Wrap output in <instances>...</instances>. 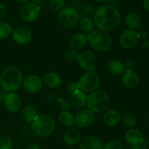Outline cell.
<instances>
[{"instance_id": "10", "label": "cell", "mask_w": 149, "mask_h": 149, "mask_svg": "<svg viewBox=\"0 0 149 149\" xmlns=\"http://www.w3.org/2000/svg\"><path fill=\"white\" fill-rule=\"evenodd\" d=\"M139 33L134 30L128 29L121 34L119 42L121 46L126 49H131L135 47L139 42Z\"/></svg>"}, {"instance_id": "29", "label": "cell", "mask_w": 149, "mask_h": 149, "mask_svg": "<svg viewBox=\"0 0 149 149\" xmlns=\"http://www.w3.org/2000/svg\"><path fill=\"white\" fill-rule=\"evenodd\" d=\"M122 121L123 125L127 127H134L138 124L137 119L132 114H125L122 116Z\"/></svg>"}, {"instance_id": "41", "label": "cell", "mask_w": 149, "mask_h": 149, "mask_svg": "<svg viewBox=\"0 0 149 149\" xmlns=\"http://www.w3.org/2000/svg\"><path fill=\"white\" fill-rule=\"evenodd\" d=\"M143 7L146 10L149 12V0H143Z\"/></svg>"}, {"instance_id": "40", "label": "cell", "mask_w": 149, "mask_h": 149, "mask_svg": "<svg viewBox=\"0 0 149 149\" xmlns=\"http://www.w3.org/2000/svg\"><path fill=\"white\" fill-rule=\"evenodd\" d=\"M26 149H40V146L37 143H31L28 146Z\"/></svg>"}, {"instance_id": "20", "label": "cell", "mask_w": 149, "mask_h": 149, "mask_svg": "<svg viewBox=\"0 0 149 149\" xmlns=\"http://www.w3.org/2000/svg\"><path fill=\"white\" fill-rule=\"evenodd\" d=\"M120 112L116 109H111L104 113L103 117V122L108 127H114L121 121Z\"/></svg>"}, {"instance_id": "34", "label": "cell", "mask_w": 149, "mask_h": 149, "mask_svg": "<svg viewBox=\"0 0 149 149\" xmlns=\"http://www.w3.org/2000/svg\"><path fill=\"white\" fill-rule=\"evenodd\" d=\"M77 55L78 53L77 52V51L73 50V49H69V50H67L65 53V58H66L67 61H76L77 58Z\"/></svg>"}, {"instance_id": "43", "label": "cell", "mask_w": 149, "mask_h": 149, "mask_svg": "<svg viewBox=\"0 0 149 149\" xmlns=\"http://www.w3.org/2000/svg\"><path fill=\"white\" fill-rule=\"evenodd\" d=\"M32 1H33V2L35 3V4H40V3L43 2L45 0H32Z\"/></svg>"}, {"instance_id": "1", "label": "cell", "mask_w": 149, "mask_h": 149, "mask_svg": "<svg viewBox=\"0 0 149 149\" xmlns=\"http://www.w3.org/2000/svg\"><path fill=\"white\" fill-rule=\"evenodd\" d=\"M121 14L117 8L112 5H103L96 10L94 21L99 29L109 31L116 29L121 21Z\"/></svg>"}, {"instance_id": "31", "label": "cell", "mask_w": 149, "mask_h": 149, "mask_svg": "<svg viewBox=\"0 0 149 149\" xmlns=\"http://www.w3.org/2000/svg\"><path fill=\"white\" fill-rule=\"evenodd\" d=\"M13 146L11 138L7 136L0 137V149H12Z\"/></svg>"}, {"instance_id": "11", "label": "cell", "mask_w": 149, "mask_h": 149, "mask_svg": "<svg viewBox=\"0 0 149 149\" xmlns=\"http://www.w3.org/2000/svg\"><path fill=\"white\" fill-rule=\"evenodd\" d=\"M94 121L95 113L88 109L79 111L75 116V125L81 129L90 127Z\"/></svg>"}, {"instance_id": "35", "label": "cell", "mask_w": 149, "mask_h": 149, "mask_svg": "<svg viewBox=\"0 0 149 149\" xmlns=\"http://www.w3.org/2000/svg\"><path fill=\"white\" fill-rule=\"evenodd\" d=\"M57 101L59 103V104L61 105V107L63 108V109H64V111H68L71 109V104L68 103L67 100H65L64 98H58L57 100Z\"/></svg>"}, {"instance_id": "25", "label": "cell", "mask_w": 149, "mask_h": 149, "mask_svg": "<svg viewBox=\"0 0 149 149\" xmlns=\"http://www.w3.org/2000/svg\"><path fill=\"white\" fill-rule=\"evenodd\" d=\"M22 115L26 120V123L31 124L33 119L38 116V111L36 108L31 105H26L22 110Z\"/></svg>"}, {"instance_id": "8", "label": "cell", "mask_w": 149, "mask_h": 149, "mask_svg": "<svg viewBox=\"0 0 149 149\" xmlns=\"http://www.w3.org/2000/svg\"><path fill=\"white\" fill-rule=\"evenodd\" d=\"M79 20V15L75 9L66 7L60 11L58 15V21L62 27L70 29L77 25Z\"/></svg>"}, {"instance_id": "26", "label": "cell", "mask_w": 149, "mask_h": 149, "mask_svg": "<svg viewBox=\"0 0 149 149\" xmlns=\"http://www.w3.org/2000/svg\"><path fill=\"white\" fill-rule=\"evenodd\" d=\"M59 121L64 127H71L75 124V118L74 115L68 111H62L59 113Z\"/></svg>"}, {"instance_id": "19", "label": "cell", "mask_w": 149, "mask_h": 149, "mask_svg": "<svg viewBox=\"0 0 149 149\" xmlns=\"http://www.w3.org/2000/svg\"><path fill=\"white\" fill-rule=\"evenodd\" d=\"M88 42L87 35L84 33H77L73 35L69 40V46L73 50H79Z\"/></svg>"}, {"instance_id": "18", "label": "cell", "mask_w": 149, "mask_h": 149, "mask_svg": "<svg viewBox=\"0 0 149 149\" xmlns=\"http://www.w3.org/2000/svg\"><path fill=\"white\" fill-rule=\"evenodd\" d=\"M122 81L124 85L129 89H134L140 84V78L138 74L131 70H126L122 76Z\"/></svg>"}, {"instance_id": "16", "label": "cell", "mask_w": 149, "mask_h": 149, "mask_svg": "<svg viewBox=\"0 0 149 149\" xmlns=\"http://www.w3.org/2000/svg\"><path fill=\"white\" fill-rule=\"evenodd\" d=\"M103 143L100 138L95 135H87L81 138L79 142L81 149H103Z\"/></svg>"}, {"instance_id": "9", "label": "cell", "mask_w": 149, "mask_h": 149, "mask_svg": "<svg viewBox=\"0 0 149 149\" xmlns=\"http://www.w3.org/2000/svg\"><path fill=\"white\" fill-rule=\"evenodd\" d=\"M40 13V7L33 2L23 4L20 10V16L22 20L27 23H32L37 19Z\"/></svg>"}, {"instance_id": "44", "label": "cell", "mask_w": 149, "mask_h": 149, "mask_svg": "<svg viewBox=\"0 0 149 149\" xmlns=\"http://www.w3.org/2000/svg\"><path fill=\"white\" fill-rule=\"evenodd\" d=\"M17 1H18L19 3H20V4H26V3H28V1H29V0H17Z\"/></svg>"}, {"instance_id": "42", "label": "cell", "mask_w": 149, "mask_h": 149, "mask_svg": "<svg viewBox=\"0 0 149 149\" xmlns=\"http://www.w3.org/2000/svg\"><path fill=\"white\" fill-rule=\"evenodd\" d=\"M130 149H148L146 146L143 145H139V146H132Z\"/></svg>"}, {"instance_id": "27", "label": "cell", "mask_w": 149, "mask_h": 149, "mask_svg": "<svg viewBox=\"0 0 149 149\" xmlns=\"http://www.w3.org/2000/svg\"><path fill=\"white\" fill-rule=\"evenodd\" d=\"M79 26L84 33H90L95 30V23L90 17H82L80 20Z\"/></svg>"}, {"instance_id": "45", "label": "cell", "mask_w": 149, "mask_h": 149, "mask_svg": "<svg viewBox=\"0 0 149 149\" xmlns=\"http://www.w3.org/2000/svg\"><path fill=\"white\" fill-rule=\"evenodd\" d=\"M95 2L97 3H99V4H101V3H104L106 2V1H107L108 0H94Z\"/></svg>"}, {"instance_id": "2", "label": "cell", "mask_w": 149, "mask_h": 149, "mask_svg": "<svg viewBox=\"0 0 149 149\" xmlns=\"http://www.w3.org/2000/svg\"><path fill=\"white\" fill-rule=\"evenodd\" d=\"M23 74L16 66L7 67L0 74V84L7 93L18 90L23 85Z\"/></svg>"}, {"instance_id": "5", "label": "cell", "mask_w": 149, "mask_h": 149, "mask_svg": "<svg viewBox=\"0 0 149 149\" xmlns=\"http://www.w3.org/2000/svg\"><path fill=\"white\" fill-rule=\"evenodd\" d=\"M109 103L110 99L104 91L95 90L87 96L86 104L93 113H101L109 108Z\"/></svg>"}, {"instance_id": "15", "label": "cell", "mask_w": 149, "mask_h": 149, "mask_svg": "<svg viewBox=\"0 0 149 149\" xmlns=\"http://www.w3.org/2000/svg\"><path fill=\"white\" fill-rule=\"evenodd\" d=\"M81 139V132L77 128H68L64 132L63 135V141L66 145L69 146H74L79 144Z\"/></svg>"}, {"instance_id": "30", "label": "cell", "mask_w": 149, "mask_h": 149, "mask_svg": "<svg viewBox=\"0 0 149 149\" xmlns=\"http://www.w3.org/2000/svg\"><path fill=\"white\" fill-rule=\"evenodd\" d=\"M65 6L64 0H49L48 7L50 10L53 12L61 11Z\"/></svg>"}, {"instance_id": "39", "label": "cell", "mask_w": 149, "mask_h": 149, "mask_svg": "<svg viewBox=\"0 0 149 149\" xmlns=\"http://www.w3.org/2000/svg\"><path fill=\"white\" fill-rule=\"evenodd\" d=\"M7 94V93L4 90H0V103H4Z\"/></svg>"}, {"instance_id": "38", "label": "cell", "mask_w": 149, "mask_h": 149, "mask_svg": "<svg viewBox=\"0 0 149 149\" xmlns=\"http://www.w3.org/2000/svg\"><path fill=\"white\" fill-rule=\"evenodd\" d=\"M6 13V7L0 1V18L3 17Z\"/></svg>"}, {"instance_id": "13", "label": "cell", "mask_w": 149, "mask_h": 149, "mask_svg": "<svg viewBox=\"0 0 149 149\" xmlns=\"http://www.w3.org/2000/svg\"><path fill=\"white\" fill-rule=\"evenodd\" d=\"M13 38L16 43L21 45L29 44L32 39L31 31L26 26H17L13 30Z\"/></svg>"}, {"instance_id": "21", "label": "cell", "mask_w": 149, "mask_h": 149, "mask_svg": "<svg viewBox=\"0 0 149 149\" xmlns=\"http://www.w3.org/2000/svg\"><path fill=\"white\" fill-rule=\"evenodd\" d=\"M42 81L49 88L55 89L60 87L62 82V79L58 73L51 71V72L47 73L44 76Z\"/></svg>"}, {"instance_id": "32", "label": "cell", "mask_w": 149, "mask_h": 149, "mask_svg": "<svg viewBox=\"0 0 149 149\" xmlns=\"http://www.w3.org/2000/svg\"><path fill=\"white\" fill-rule=\"evenodd\" d=\"M122 143L119 141H111L106 143L103 149H122Z\"/></svg>"}, {"instance_id": "6", "label": "cell", "mask_w": 149, "mask_h": 149, "mask_svg": "<svg viewBox=\"0 0 149 149\" xmlns=\"http://www.w3.org/2000/svg\"><path fill=\"white\" fill-rule=\"evenodd\" d=\"M100 77L95 71L86 72L80 77L77 84L79 90L84 93H93L97 90L100 85Z\"/></svg>"}, {"instance_id": "37", "label": "cell", "mask_w": 149, "mask_h": 149, "mask_svg": "<svg viewBox=\"0 0 149 149\" xmlns=\"http://www.w3.org/2000/svg\"><path fill=\"white\" fill-rule=\"evenodd\" d=\"M77 90H79L77 82H70L67 86V91L69 93H73Z\"/></svg>"}, {"instance_id": "28", "label": "cell", "mask_w": 149, "mask_h": 149, "mask_svg": "<svg viewBox=\"0 0 149 149\" xmlns=\"http://www.w3.org/2000/svg\"><path fill=\"white\" fill-rule=\"evenodd\" d=\"M13 32V28L10 23L0 22V39H4L10 37Z\"/></svg>"}, {"instance_id": "14", "label": "cell", "mask_w": 149, "mask_h": 149, "mask_svg": "<svg viewBox=\"0 0 149 149\" xmlns=\"http://www.w3.org/2000/svg\"><path fill=\"white\" fill-rule=\"evenodd\" d=\"M4 106L9 112L16 113L21 109V100L15 93H7L4 101Z\"/></svg>"}, {"instance_id": "7", "label": "cell", "mask_w": 149, "mask_h": 149, "mask_svg": "<svg viewBox=\"0 0 149 149\" xmlns=\"http://www.w3.org/2000/svg\"><path fill=\"white\" fill-rule=\"evenodd\" d=\"M77 61L80 68L87 72L94 71L98 66V59L91 51H83L79 53Z\"/></svg>"}, {"instance_id": "4", "label": "cell", "mask_w": 149, "mask_h": 149, "mask_svg": "<svg viewBox=\"0 0 149 149\" xmlns=\"http://www.w3.org/2000/svg\"><path fill=\"white\" fill-rule=\"evenodd\" d=\"M90 46L99 52H106L111 49L113 44L111 36L106 31L94 30L87 35Z\"/></svg>"}, {"instance_id": "33", "label": "cell", "mask_w": 149, "mask_h": 149, "mask_svg": "<svg viewBox=\"0 0 149 149\" xmlns=\"http://www.w3.org/2000/svg\"><path fill=\"white\" fill-rule=\"evenodd\" d=\"M81 10H82V12L84 14L88 15H95L96 10H97L95 7V6L93 5L92 4H90V3H86V4H83Z\"/></svg>"}, {"instance_id": "17", "label": "cell", "mask_w": 149, "mask_h": 149, "mask_svg": "<svg viewBox=\"0 0 149 149\" xmlns=\"http://www.w3.org/2000/svg\"><path fill=\"white\" fill-rule=\"evenodd\" d=\"M125 140L130 145L135 146L142 145L145 143V138L143 135L140 130L137 129H130L125 134Z\"/></svg>"}, {"instance_id": "24", "label": "cell", "mask_w": 149, "mask_h": 149, "mask_svg": "<svg viewBox=\"0 0 149 149\" xmlns=\"http://www.w3.org/2000/svg\"><path fill=\"white\" fill-rule=\"evenodd\" d=\"M107 67L109 72L114 76L122 75L126 71L124 63L119 60H113L110 61L108 63Z\"/></svg>"}, {"instance_id": "22", "label": "cell", "mask_w": 149, "mask_h": 149, "mask_svg": "<svg viewBox=\"0 0 149 149\" xmlns=\"http://www.w3.org/2000/svg\"><path fill=\"white\" fill-rule=\"evenodd\" d=\"M87 96L86 93L80 90H77L71 93V104L76 109L83 108L87 103Z\"/></svg>"}, {"instance_id": "36", "label": "cell", "mask_w": 149, "mask_h": 149, "mask_svg": "<svg viewBox=\"0 0 149 149\" xmlns=\"http://www.w3.org/2000/svg\"><path fill=\"white\" fill-rule=\"evenodd\" d=\"M124 64H125V69L133 71V68L135 67V62L132 58H127Z\"/></svg>"}, {"instance_id": "3", "label": "cell", "mask_w": 149, "mask_h": 149, "mask_svg": "<svg viewBox=\"0 0 149 149\" xmlns=\"http://www.w3.org/2000/svg\"><path fill=\"white\" fill-rule=\"evenodd\" d=\"M31 125L33 132L41 138L50 136L55 130V120L47 114L36 116Z\"/></svg>"}, {"instance_id": "23", "label": "cell", "mask_w": 149, "mask_h": 149, "mask_svg": "<svg viewBox=\"0 0 149 149\" xmlns=\"http://www.w3.org/2000/svg\"><path fill=\"white\" fill-rule=\"evenodd\" d=\"M125 23L126 25L131 29V30H136L141 27V19L140 16L137 13H128L125 17Z\"/></svg>"}, {"instance_id": "12", "label": "cell", "mask_w": 149, "mask_h": 149, "mask_svg": "<svg viewBox=\"0 0 149 149\" xmlns=\"http://www.w3.org/2000/svg\"><path fill=\"white\" fill-rule=\"evenodd\" d=\"M23 87L27 93L35 94L40 91L43 87V81L36 75H29L23 81Z\"/></svg>"}]
</instances>
